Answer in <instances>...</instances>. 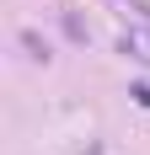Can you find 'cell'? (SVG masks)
Here are the masks:
<instances>
[{"label":"cell","instance_id":"cell-1","mask_svg":"<svg viewBox=\"0 0 150 155\" xmlns=\"http://www.w3.org/2000/svg\"><path fill=\"white\" fill-rule=\"evenodd\" d=\"M123 54L129 59H139V64H150V27H123Z\"/></svg>","mask_w":150,"mask_h":155},{"label":"cell","instance_id":"cell-2","mask_svg":"<svg viewBox=\"0 0 150 155\" xmlns=\"http://www.w3.org/2000/svg\"><path fill=\"white\" fill-rule=\"evenodd\" d=\"M22 43H27V48H32V59H48V48H43V43H38V32H22Z\"/></svg>","mask_w":150,"mask_h":155},{"label":"cell","instance_id":"cell-3","mask_svg":"<svg viewBox=\"0 0 150 155\" xmlns=\"http://www.w3.org/2000/svg\"><path fill=\"white\" fill-rule=\"evenodd\" d=\"M129 96H134L139 107H150V86H134V91H129Z\"/></svg>","mask_w":150,"mask_h":155}]
</instances>
